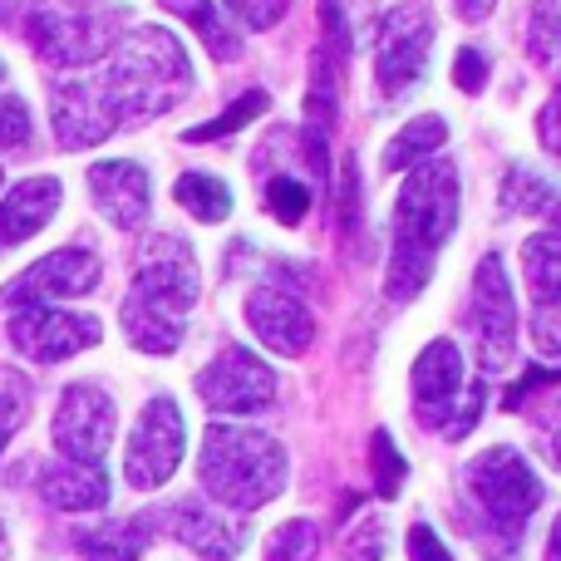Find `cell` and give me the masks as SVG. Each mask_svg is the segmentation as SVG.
Returning <instances> with one entry per match:
<instances>
[{"label":"cell","instance_id":"1","mask_svg":"<svg viewBox=\"0 0 561 561\" xmlns=\"http://www.w3.org/2000/svg\"><path fill=\"white\" fill-rule=\"evenodd\" d=\"M458 222V173L434 158L404 178L394 203V247H389V300H414L438 266V252Z\"/></svg>","mask_w":561,"mask_h":561},{"label":"cell","instance_id":"2","mask_svg":"<svg viewBox=\"0 0 561 561\" xmlns=\"http://www.w3.org/2000/svg\"><path fill=\"white\" fill-rule=\"evenodd\" d=\"M94 79L104 89L108 108H114L118 128H128V124L168 114L193 89V65H187V49L168 30L138 25L118 35L114 55H108V65Z\"/></svg>","mask_w":561,"mask_h":561},{"label":"cell","instance_id":"3","mask_svg":"<svg viewBox=\"0 0 561 561\" xmlns=\"http://www.w3.org/2000/svg\"><path fill=\"white\" fill-rule=\"evenodd\" d=\"M203 488L222 507L256 513L286 488V448L272 434L247 424H207L203 438Z\"/></svg>","mask_w":561,"mask_h":561},{"label":"cell","instance_id":"4","mask_svg":"<svg viewBox=\"0 0 561 561\" xmlns=\"http://www.w3.org/2000/svg\"><path fill=\"white\" fill-rule=\"evenodd\" d=\"M118 10L108 0H30L25 39L49 69H84L114 55Z\"/></svg>","mask_w":561,"mask_h":561},{"label":"cell","instance_id":"5","mask_svg":"<svg viewBox=\"0 0 561 561\" xmlns=\"http://www.w3.org/2000/svg\"><path fill=\"white\" fill-rule=\"evenodd\" d=\"M468 493H473L488 527L503 542V557H513L517 537H523V527L533 523L537 503H542V478L533 473V463L513 448H488L468 463Z\"/></svg>","mask_w":561,"mask_h":561},{"label":"cell","instance_id":"6","mask_svg":"<svg viewBox=\"0 0 561 561\" xmlns=\"http://www.w3.org/2000/svg\"><path fill=\"white\" fill-rule=\"evenodd\" d=\"M428 49H434V15L424 0L394 5L375 30V79L389 99L409 94L428 75Z\"/></svg>","mask_w":561,"mask_h":561},{"label":"cell","instance_id":"7","mask_svg":"<svg viewBox=\"0 0 561 561\" xmlns=\"http://www.w3.org/2000/svg\"><path fill=\"white\" fill-rule=\"evenodd\" d=\"M183 444H187L183 409H178L168 394L148 399L138 424H134V438H128V458H124L128 483H134L138 493L163 488L168 478L178 473V463H183Z\"/></svg>","mask_w":561,"mask_h":561},{"label":"cell","instance_id":"8","mask_svg":"<svg viewBox=\"0 0 561 561\" xmlns=\"http://www.w3.org/2000/svg\"><path fill=\"white\" fill-rule=\"evenodd\" d=\"M128 296L148 300V306L168 310V316L187 320L197 300V256L183 237L173 232H153L138 252V272H134V290Z\"/></svg>","mask_w":561,"mask_h":561},{"label":"cell","instance_id":"9","mask_svg":"<svg viewBox=\"0 0 561 561\" xmlns=\"http://www.w3.org/2000/svg\"><path fill=\"white\" fill-rule=\"evenodd\" d=\"M104 325L89 310H55V306H30L10 316V345L30 355L35 365H59V359L79 355V350L99 345Z\"/></svg>","mask_w":561,"mask_h":561},{"label":"cell","instance_id":"10","mask_svg":"<svg viewBox=\"0 0 561 561\" xmlns=\"http://www.w3.org/2000/svg\"><path fill=\"white\" fill-rule=\"evenodd\" d=\"M114 399L99 385H69L55 409V448L65 463H104L108 444H114Z\"/></svg>","mask_w":561,"mask_h":561},{"label":"cell","instance_id":"11","mask_svg":"<svg viewBox=\"0 0 561 561\" xmlns=\"http://www.w3.org/2000/svg\"><path fill=\"white\" fill-rule=\"evenodd\" d=\"M197 394L217 414H256L276 399V375L266 359H256L247 345H227L213 365L197 375Z\"/></svg>","mask_w":561,"mask_h":561},{"label":"cell","instance_id":"12","mask_svg":"<svg viewBox=\"0 0 561 561\" xmlns=\"http://www.w3.org/2000/svg\"><path fill=\"white\" fill-rule=\"evenodd\" d=\"M99 256L84 252V247H59V252L39 256L35 266H25L5 290H0V306L10 310H30V306H45V300H75L89 296L99 286Z\"/></svg>","mask_w":561,"mask_h":561},{"label":"cell","instance_id":"13","mask_svg":"<svg viewBox=\"0 0 561 561\" xmlns=\"http://www.w3.org/2000/svg\"><path fill=\"white\" fill-rule=\"evenodd\" d=\"M473 330H478V359H483V369H503L517 350V306H513V280H507L497 256L478 262Z\"/></svg>","mask_w":561,"mask_h":561},{"label":"cell","instance_id":"14","mask_svg":"<svg viewBox=\"0 0 561 561\" xmlns=\"http://www.w3.org/2000/svg\"><path fill=\"white\" fill-rule=\"evenodd\" d=\"M49 124H55L59 148H94L118 128L114 108H108L104 89L94 75L55 79L49 84Z\"/></svg>","mask_w":561,"mask_h":561},{"label":"cell","instance_id":"15","mask_svg":"<svg viewBox=\"0 0 561 561\" xmlns=\"http://www.w3.org/2000/svg\"><path fill=\"white\" fill-rule=\"evenodd\" d=\"M247 325L276 355H306L310 340H316V320H310L306 300L280 286H256L247 296Z\"/></svg>","mask_w":561,"mask_h":561},{"label":"cell","instance_id":"16","mask_svg":"<svg viewBox=\"0 0 561 561\" xmlns=\"http://www.w3.org/2000/svg\"><path fill=\"white\" fill-rule=\"evenodd\" d=\"M89 197L94 207L124 232H138L148 227V213H153V193H148V173L128 158H104V163L89 168Z\"/></svg>","mask_w":561,"mask_h":561},{"label":"cell","instance_id":"17","mask_svg":"<svg viewBox=\"0 0 561 561\" xmlns=\"http://www.w3.org/2000/svg\"><path fill=\"white\" fill-rule=\"evenodd\" d=\"M463 355H458L454 340H434L424 355L414 359V399H419V414L424 424L448 428L454 419V399L463 394Z\"/></svg>","mask_w":561,"mask_h":561},{"label":"cell","instance_id":"18","mask_svg":"<svg viewBox=\"0 0 561 561\" xmlns=\"http://www.w3.org/2000/svg\"><path fill=\"white\" fill-rule=\"evenodd\" d=\"M59 178H25L15 183L5 197H0V252L5 247H20L25 237L45 232L49 217L59 213Z\"/></svg>","mask_w":561,"mask_h":561},{"label":"cell","instance_id":"19","mask_svg":"<svg viewBox=\"0 0 561 561\" xmlns=\"http://www.w3.org/2000/svg\"><path fill=\"white\" fill-rule=\"evenodd\" d=\"M168 527H173L178 542L193 547V552L207 557V561H232L237 552H242V527L227 523V517L213 513L207 503H193V497L168 513Z\"/></svg>","mask_w":561,"mask_h":561},{"label":"cell","instance_id":"20","mask_svg":"<svg viewBox=\"0 0 561 561\" xmlns=\"http://www.w3.org/2000/svg\"><path fill=\"white\" fill-rule=\"evenodd\" d=\"M39 493L59 513H94L108 503V473L99 463H49L39 473Z\"/></svg>","mask_w":561,"mask_h":561},{"label":"cell","instance_id":"21","mask_svg":"<svg viewBox=\"0 0 561 561\" xmlns=\"http://www.w3.org/2000/svg\"><path fill=\"white\" fill-rule=\"evenodd\" d=\"M118 320H124L128 345H138L144 355H173V350L183 345V320L158 310V306H148V300H138V296L124 300Z\"/></svg>","mask_w":561,"mask_h":561},{"label":"cell","instance_id":"22","mask_svg":"<svg viewBox=\"0 0 561 561\" xmlns=\"http://www.w3.org/2000/svg\"><path fill=\"white\" fill-rule=\"evenodd\" d=\"M84 561H138L148 547V517L134 523H104V527H84L75 537Z\"/></svg>","mask_w":561,"mask_h":561},{"label":"cell","instance_id":"23","mask_svg":"<svg viewBox=\"0 0 561 561\" xmlns=\"http://www.w3.org/2000/svg\"><path fill=\"white\" fill-rule=\"evenodd\" d=\"M163 10H173V15H183L187 25L197 30V39L207 45V55L217 59V65H232L237 55H242V39L232 35V30L222 25V15H217L213 0H158Z\"/></svg>","mask_w":561,"mask_h":561},{"label":"cell","instance_id":"24","mask_svg":"<svg viewBox=\"0 0 561 561\" xmlns=\"http://www.w3.org/2000/svg\"><path fill=\"white\" fill-rule=\"evenodd\" d=\"M173 197L183 213L197 217V222H227V217H232V193H227V183L213 173H183L173 187Z\"/></svg>","mask_w":561,"mask_h":561},{"label":"cell","instance_id":"25","mask_svg":"<svg viewBox=\"0 0 561 561\" xmlns=\"http://www.w3.org/2000/svg\"><path fill=\"white\" fill-rule=\"evenodd\" d=\"M448 144V124L438 114H428V118H414V124L404 128V134L389 144V153H385V168L389 173H404L409 163H419V158H428L434 148H444Z\"/></svg>","mask_w":561,"mask_h":561},{"label":"cell","instance_id":"26","mask_svg":"<svg viewBox=\"0 0 561 561\" xmlns=\"http://www.w3.org/2000/svg\"><path fill=\"white\" fill-rule=\"evenodd\" d=\"M503 207L507 213H523V217H542V213H552L557 207V187L547 183L542 173H533V168H507Z\"/></svg>","mask_w":561,"mask_h":561},{"label":"cell","instance_id":"27","mask_svg":"<svg viewBox=\"0 0 561 561\" xmlns=\"http://www.w3.org/2000/svg\"><path fill=\"white\" fill-rule=\"evenodd\" d=\"M527 55L533 65L552 69L561 59V0H537L527 15Z\"/></svg>","mask_w":561,"mask_h":561},{"label":"cell","instance_id":"28","mask_svg":"<svg viewBox=\"0 0 561 561\" xmlns=\"http://www.w3.org/2000/svg\"><path fill=\"white\" fill-rule=\"evenodd\" d=\"M266 104H272V99H266L262 89H252V94H242L232 108H227V114H217L213 124H197V128H187V144H213V138L237 134V128H242V124H252V118L262 114Z\"/></svg>","mask_w":561,"mask_h":561},{"label":"cell","instance_id":"29","mask_svg":"<svg viewBox=\"0 0 561 561\" xmlns=\"http://www.w3.org/2000/svg\"><path fill=\"white\" fill-rule=\"evenodd\" d=\"M320 557V527L316 523H286L266 542V561H316Z\"/></svg>","mask_w":561,"mask_h":561},{"label":"cell","instance_id":"30","mask_svg":"<svg viewBox=\"0 0 561 561\" xmlns=\"http://www.w3.org/2000/svg\"><path fill=\"white\" fill-rule=\"evenodd\" d=\"M369 458H375V488H379V497H394L399 483H404V473H409V463L399 458L394 438H389L385 428H375V438H369Z\"/></svg>","mask_w":561,"mask_h":561},{"label":"cell","instance_id":"31","mask_svg":"<svg viewBox=\"0 0 561 561\" xmlns=\"http://www.w3.org/2000/svg\"><path fill=\"white\" fill-rule=\"evenodd\" d=\"M266 207H272V217L280 227H296L310 213V187H300L296 178H272L266 183Z\"/></svg>","mask_w":561,"mask_h":561},{"label":"cell","instance_id":"32","mask_svg":"<svg viewBox=\"0 0 561 561\" xmlns=\"http://www.w3.org/2000/svg\"><path fill=\"white\" fill-rule=\"evenodd\" d=\"M30 134H35V124H30L25 99H0V148H25Z\"/></svg>","mask_w":561,"mask_h":561},{"label":"cell","instance_id":"33","mask_svg":"<svg viewBox=\"0 0 561 561\" xmlns=\"http://www.w3.org/2000/svg\"><path fill=\"white\" fill-rule=\"evenodd\" d=\"M227 10H232L247 30H272L290 10V0H227Z\"/></svg>","mask_w":561,"mask_h":561},{"label":"cell","instance_id":"34","mask_svg":"<svg viewBox=\"0 0 561 561\" xmlns=\"http://www.w3.org/2000/svg\"><path fill=\"white\" fill-rule=\"evenodd\" d=\"M409 561H454L448 557V542H438V533L428 523L409 527Z\"/></svg>","mask_w":561,"mask_h":561},{"label":"cell","instance_id":"35","mask_svg":"<svg viewBox=\"0 0 561 561\" xmlns=\"http://www.w3.org/2000/svg\"><path fill=\"white\" fill-rule=\"evenodd\" d=\"M454 79H458V89H463V94H483V84H488V59L478 55V49H458Z\"/></svg>","mask_w":561,"mask_h":561},{"label":"cell","instance_id":"36","mask_svg":"<svg viewBox=\"0 0 561 561\" xmlns=\"http://www.w3.org/2000/svg\"><path fill=\"white\" fill-rule=\"evenodd\" d=\"M537 138H542V148L552 158H561V89L552 99H547V108L537 114Z\"/></svg>","mask_w":561,"mask_h":561},{"label":"cell","instance_id":"37","mask_svg":"<svg viewBox=\"0 0 561 561\" xmlns=\"http://www.w3.org/2000/svg\"><path fill=\"white\" fill-rule=\"evenodd\" d=\"M20 414H25V394H10V389H0V448L15 438V428H20Z\"/></svg>","mask_w":561,"mask_h":561},{"label":"cell","instance_id":"38","mask_svg":"<svg viewBox=\"0 0 561 561\" xmlns=\"http://www.w3.org/2000/svg\"><path fill=\"white\" fill-rule=\"evenodd\" d=\"M547 385H561V369H527V375L517 379V389L507 394V409H517L527 394H537V389H547Z\"/></svg>","mask_w":561,"mask_h":561},{"label":"cell","instance_id":"39","mask_svg":"<svg viewBox=\"0 0 561 561\" xmlns=\"http://www.w3.org/2000/svg\"><path fill=\"white\" fill-rule=\"evenodd\" d=\"M385 547H379V527H359L355 533V547H350V561H379Z\"/></svg>","mask_w":561,"mask_h":561},{"label":"cell","instance_id":"40","mask_svg":"<svg viewBox=\"0 0 561 561\" xmlns=\"http://www.w3.org/2000/svg\"><path fill=\"white\" fill-rule=\"evenodd\" d=\"M497 0H458V15L463 20H488V10H493Z\"/></svg>","mask_w":561,"mask_h":561},{"label":"cell","instance_id":"41","mask_svg":"<svg viewBox=\"0 0 561 561\" xmlns=\"http://www.w3.org/2000/svg\"><path fill=\"white\" fill-rule=\"evenodd\" d=\"M547 454H552V463L561 468V409L552 414V428H547Z\"/></svg>","mask_w":561,"mask_h":561},{"label":"cell","instance_id":"42","mask_svg":"<svg viewBox=\"0 0 561 561\" xmlns=\"http://www.w3.org/2000/svg\"><path fill=\"white\" fill-rule=\"evenodd\" d=\"M547 561H561V517L552 523V542H547Z\"/></svg>","mask_w":561,"mask_h":561},{"label":"cell","instance_id":"43","mask_svg":"<svg viewBox=\"0 0 561 561\" xmlns=\"http://www.w3.org/2000/svg\"><path fill=\"white\" fill-rule=\"evenodd\" d=\"M0 79H5V65H0Z\"/></svg>","mask_w":561,"mask_h":561},{"label":"cell","instance_id":"44","mask_svg":"<svg viewBox=\"0 0 561 561\" xmlns=\"http://www.w3.org/2000/svg\"><path fill=\"white\" fill-rule=\"evenodd\" d=\"M0 183H5V173H0Z\"/></svg>","mask_w":561,"mask_h":561}]
</instances>
